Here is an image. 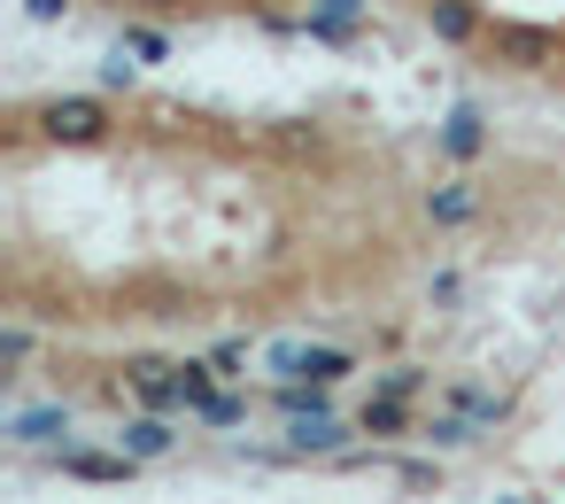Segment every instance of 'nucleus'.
<instances>
[{
	"label": "nucleus",
	"mask_w": 565,
	"mask_h": 504,
	"mask_svg": "<svg viewBox=\"0 0 565 504\" xmlns=\"http://www.w3.org/2000/svg\"><path fill=\"white\" fill-rule=\"evenodd\" d=\"M441 148H449V156H480V117H472V109H457V117L441 125Z\"/></svg>",
	"instance_id": "nucleus-9"
},
{
	"label": "nucleus",
	"mask_w": 565,
	"mask_h": 504,
	"mask_svg": "<svg viewBox=\"0 0 565 504\" xmlns=\"http://www.w3.org/2000/svg\"><path fill=\"white\" fill-rule=\"evenodd\" d=\"M472 210H480L472 179H449V187H434V195H426V218H434V225H465Z\"/></svg>",
	"instance_id": "nucleus-5"
},
{
	"label": "nucleus",
	"mask_w": 565,
	"mask_h": 504,
	"mask_svg": "<svg viewBox=\"0 0 565 504\" xmlns=\"http://www.w3.org/2000/svg\"><path fill=\"white\" fill-rule=\"evenodd\" d=\"M426 24L441 32V40H472L480 24H472V0H426Z\"/></svg>",
	"instance_id": "nucleus-7"
},
{
	"label": "nucleus",
	"mask_w": 565,
	"mask_h": 504,
	"mask_svg": "<svg viewBox=\"0 0 565 504\" xmlns=\"http://www.w3.org/2000/svg\"><path fill=\"white\" fill-rule=\"evenodd\" d=\"M418 380H426V372H418V365H395V372H387V380H380V396H418Z\"/></svg>",
	"instance_id": "nucleus-13"
},
{
	"label": "nucleus",
	"mask_w": 565,
	"mask_h": 504,
	"mask_svg": "<svg viewBox=\"0 0 565 504\" xmlns=\"http://www.w3.org/2000/svg\"><path fill=\"white\" fill-rule=\"evenodd\" d=\"M550 48H557V40L534 32V24H503V32H495V55H503V63H550Z\"/></svg>",
	"instance_id": "nucleus-4"
},
{
	"label": "nucleus",
	"mask_w": 565,
	"mask_h": 504,
	"mask_svg": "<svg viewBox=\"0 0 565 504\" xmlns=\"http://www.w3.org/2000/svg\"><path fill=\"white\" fill-rule=\"evenodd\" d=\"M55 434H71V411H24L17 419V442H55Z\"/></svg>",
	"instance_id": "nucleus-11"
},
{
	"label": "nucleus",
	"mask_w": 565,
	"mask_h": 504,
	"mask_svg": "<svg viewBox=\"0 0 565 504\" xmlns=\"http://www.w3.org/2000/svg\"><path fill=\"white\" fill-rule=\"evenodd\" d=\"M171 442H179V434H171L163 419H132V427H125V450H132V458H163Z\"/></svg>",
	"instance_id": "nucleus-8"
},
{
	"label": "nucleus",
	"mask_w": 565,
	"mask_h": 504,
	"mask_svg": "<svg viewBox=\"0 0 565 504\" xmlns=\"http://www.w3.org/2000/svg\"><path fill=\"white\" fill-rule=\"evenodd\" d=\"M271 365H279L287 380H318V388H333V380L349 372V349H302V342H279Z\"/></svg>",
	"instance_id": "nucleus-2"
},
{
	"label": "nucleus",
	"mask_w": 565,
	"mask_h": 504,
	"mask_svg": "<svg viewBox=\"0 0 565 504\" xmlns=\"http://www.w3.org/2000/svg\"><path fill=\"white\" fill-rule=\"evenodd\" d=\"M140 458L125 450V458H109V450H63V473H78V481H125Z\"/></svg>",
	"instance_id": "nucleus-6"
},
{
	"label": "nucleus",
	"mask_w": 565,
	"mask_h": 504,
	"mask_svg": "<svg viewBox=\"0 0 565 504\" xmlns=\"http://www.w3.org/2000/svg\"><path fill=\"white\" fill-rule=\"evenodd\" d=\"M40 133H47V140H63V148H86V140H102V133H109V117H102V102L71 94V102H47V109H40Z\"/></svg>",
	"instance_id": "nucleus-1"
},
{
	"label": "nucleus",
	"mask_w": 565,
	"mask_h": 504,
	"mask_svg": "<svg viewBox=\"0 0 565 504\" xmlns=\"http://www.w3.org/2000/svg\"><path fill=\"white\" fill-rule=\"evenodd\" d=\"M125 380L156 403V411H171V403H186V388H179V365H163V357H132L125 365Z\"/></svg>",
	"instance_id": "nucleus-3"
},
{
	"label": "nucleus",
	"mask_w": 565,
	"mask_h": 504,
	"mask_svg": "<svg viewBox=\"0 0 565 504\" xmlns=\"http://www.w3.org/2000/svg\"><path fill=\"white\" fill-rule=\"evenodd\" d=\"M125 55H140V63H156V55H163V40H156V32H125Z\"/></svg>",
	"instance_id": "nucleus-14"
},
{
	"label": "nucleus",
	"mask_w": 565,
	"mask_h": 504,
	"mask_svg": "<svg viewBox=\"0 0 565 504\" xmlns=\"http://www.w3.org/2000/svg\"><path fill=\"white\" fill-rule=\"evenodd\" d=\"M24 357H32V334H24V326H9V334H0V365H9V372H17Z\"/></svg>",
	"instance_id": "nucleus-12"
},
{
	"label": "nucleus",
	"mask_w": 565,
	"mask_h": 504,
	"mask_svg": "<svg viewBox=\"0 0 565 504\" xmlns=\"http://www.w3.org/2000/svg\"><path fill=\"white\" fill-rule=\"evenodd\" d=\"M32 17H63V0H32Z\"/></svg>",
	"instance_id": "nucleus-16"
},
{
	"label": "nucleus",
	"mask_w": 565,
	"mask_h": 504,
	"mask_svg": "<svg viewBox=\"0 0 565 504\" xmlns=\"http://www.w3.org/2000/svg\"><path fill=\"white\" fill-rule=\"evenodd\" d=\"M202 419H210V427H233V419H241V403H233V396H210V403H202Z\"/></svg>",
	"instance_id": "nucleus-15"
},
{
	"label": "nucleus",
	"mask_w": 565,
	"mask_h": 504,
	"mask_svg": "<svg viewBox=\"0 0 565 504\" xmlns=\"http://www.w3.org/2000/svg\"><path fill=\"white\" fill-rule=\"evenodd\" d=\"M403 427H411L403 396H380V403H364V434H403Z\"/></svg>",
	"instance_id": "nucleus-10"
}]
</instances>
